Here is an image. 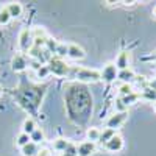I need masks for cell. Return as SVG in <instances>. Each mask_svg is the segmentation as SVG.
I'll return each mask as SVG.
<instances>
[{"instance_id":"obj_18","label":"cell","mask_w":156,"mask_h":156,"mask_svg":"<svg viewBox=\"0 0 156 156\" xmlns=\"http://www.w3.org/2000/svg\"><path fill=\"white\" fill-rule=\"evenodd\" d=\"M139 98H140V94H139V92H133V94H129V95H126V97H120L122 103H123L126 108H128L129 105H133V103H136Z\"/></svg>"},{"instance_id":"obj_1","label":"cell","mask_w":156,"mask_h":156,"mask_svg":"<svg viewBox=\"0 0 156 156\" xmlns=\"http://www.w3.org/2000/svg\"><path fill=\"white\" fill-rule=\"evenodd\" d=\"M48 69H50V73H53L56 76H66L69 73V66L66 64V61H62L61 58L55 56V58H50L48 61Z\"/></svg>"},{"instance_id":"obj_5","label":"cell","mask_w":156,"mask_h":156,"mask_svg":"<svg viewBox=\"0 0 156 156\" xmlns=\"http://www.w3.org/2000/svg\"><path fill=\"white\" fill-rule=\"evenodd\" d=\"M28 66V61H27V56L22 55V53H16L11 59V67L14 72H23Z\"/></svg>"},{"instance_id":"obj_20","label":"cell","mask_w":156,"mask_h":156,"mask_svg":"<svg viewBox=\"0 0 156 156\" xmlns=\"http://www.w3.org/2000/svg\"><path fill=\"white\" fill-rule=\"evenodd\" d=\"M140 94V92H139ZM142 98H145V100H150V101H156V90L151 89V87H145L144 90H142V94H140Z\"/></svg>"},{"instance_id":"obj_8","label":"cell","mask_w":156,"mask_h":156,"mask_svg":"<svg viewBox=\"0 0 156 156\" xmlns=\"http://www.w3.org/2000/svg\"><path fill=\"white\" fill-rule=\"evenodd\" d=\"M67 56L70 59L78 61V59H83L86 56V53L78 44H67Z\"/></svg>"},{"instance_id":"obj_3","label":"cell","mask_w":156,"mask_h":156,"mask_svg":"<svg viewBox=\"0 0 156 156\" xmlns=\"http://www.w3.org/2000/svg\"><path fill=\"white\" fill-rule=\"evenodd\" d=\"M19 48L22 51H28L31 47H33V34H31V30L28 28H23L19 34Z\"/></svg>"},{"instance_id":"obj_7","label":"cell","mask_w":156,"mask_h":156,"mask_svg":"<svg viewBox=\"0 0 156 156\" xmlns=\"http://www.w3.org/2000/svg\"><path fill=\"white\" fill-rule=\"evenodd\" d=\"M95 151V142L84 140L76 145V156H90Z\"/></svg>"},{"instance_id":"obj_28","label":"cell","mask_w":156,"mask_h":156,"mask_svg":"<svg viewBox=\"0 0 156 156\" xmlns=\"http://www.w3.org/2000/svg\"><path fill=\"white\" fill-rule=\"evenodd\" d=\"M115 103H117V112H126V109H128V108H126V106L123 105V103H122V100H120V98L117 100Z\"/></svg>"},{"instance_id":"obj_9","label":"cell","mask_w":156,"mask_h":156,"mask_svg":"<svg viewBox=\"0 0 156 156\" xmlns=\"http://www.w3.org/2000/svg\"><path fill=\"white\" fill-rule=\"evenodd\" d=\"M105 147H106V150H108V151H112V153L120 151V150L123 148V139H122V136L115 134L111 140H108V142H106Z\"/></svg>"},{"instance_id":"obj_15","label":"cell","mask_w":156,"mask_h":156,"mask_svg":"<svg viewBox=\"0 0 156 156\" xmlns=\"http://www.w3.org/2000/svg\"><path fill=\"white\" fill-rule=\"evenodd\" d=\"M36 128H37V126H36V122L31 119V117H28V119H25V122H23V125H22V133H25V134L30 136Z\"/></svg>"},{"instance_id":"obj_4","label":"cell","mask_w":156,"mask_h":156,"mask_svg":"<svg viewBox=\"0 0 156 156\" xmlns=\"http://www.w3.org/2000/svg\"><path fill=\"white\" fill-rule=\"evenodd\" d=\"M117 73H119V70H117L115 64H112V62H108L106 66L100 70L101 80H103V81H106V83H112V81H115V80H117Z\"/></svg>"},{"instance_id":"obj_10","label":"cell","mask_w":156,"mask_h":156,"mask_svg":"<svg viewBox=\"0 0 156 156\" xmlns=\"http://www.w3.org/2000/svg\"><path fill=\"white\" fill-rule=\"evenodd\" d=\"M115 67H117V70L129 69V55L126 53V51H122V53L117 56V59H115Z\"/></svg>"},{"instance_id":"obj_34","label":"cell","mask_w":156,"mask_h":156,"mask_svg":"<svg viewBox=\"0 0 156 156\" xmlns=\"http://www.w3.org/2000/svg\"><path fill=\"white\" fill-rule=\"evenodd\" d=\"M0 94H2V89H0Z\"/></svg>"},{"instance_id":"obj_11","label":"cell","mask_w":156,"mask_h":156,"mask_svg":"<svg viewBox=\"0 0 156 156\" xmlns=\"http://www.w3.org/2000/svg\"><path fill=\"white\" fill-rule=\"evenodd\" d=\"M6 9H8V12H9L11 19H19V17L22 16V12H23V8H22V5H20L19 2H11V3L6 6Z\"/></svg>"},{"instance_id":"obj_19","label":"cell","mask_w":156,"mask_h":156,"mask_svg":"<svg viewBox=\"0 0 156 156\" xmlns=\"http://www.w3.org/2000/svg\"><path fill=\"white\" fill-rule=\"evenodd\" d=\"M44 139H45V136H44V131H42L41 128H36L34 131L30 134V140L34 142V144H41Z\"/></svg>"},{"instance_id":"obj_31","label":"cell","mask_w":156,"mask_h":156,"mask_svg":"<svg viewBox=\"0 0 156 156\" xmlns=\"http://www.w3.org/2000/svg\"><path fill=\"white\" fill-rule=\"evenodd\" d=\"M153 109H154V112H156V101L153 103Z\"/></svg>"},{"instance_id":"obj_27","label":"cell","mask_w":156,"mask_h":156,"mask_svg":"<svg viewBox=\"0 0 156 156\" xmlns=\"http://www.w3.org/2000/svg\"><path fill=\"white\" fill-rule=\"evenodd\" d=\"M36 156H53V151H51L50 148H39Z\"/></svg>"},{"instance_id":"obj_32","label":"cell","mask_w":156,"mask_h":156,"mask_svg":"<svg viewBox=\"0 0 156 156\" xmlns=\"http://www.w3.org/2000/svg\"><path fill=\"white\" fill-rule=\"evenodd\" d=\"M62 156H70V154H66V153H62Z\"/></svg>"},{"instance_id":"obj_13","label":"cell","mask_w":156,"mask_h":156,"mask_svg":"<svg viewBox=\"0 0 156 156\" xmlns=\"http://www.w3.org/2000/svg\"><path fill=\"white\" fill-rule=\"evenodd\" d=\"M70 145V142L67 139H62V137H58L53 140V150L55 151H59V153H64Z\"/></svg>"},{"instance_id":"obj_21","label":"cell","mask_w":156,"mask_h":156,"mask_svg":"<svg viewBox=\"0 0 156 156\" xmlns=\"http://www.w3.org/2000/svg\"><path fill=\"white\" fill-rule=\"evenodd\" d=\"M48 75H50L48 66H45V64H41V66H39V69L36 70V78H39V80H45Z\"/></svg>"},{"instance_id":"obj_2","label":"cell","mask_w":156,"mask_h":156,"mask_svg":"<svg viewBox=\"0 0 156 156\" xmlns=\"http://www.w3.org/2000/svg\"><path fill=\"white\" fill-rule=\"evenodd\" d=\"M75 78H76V80H80V81H86V83H94V81L101 80V76H100V72H98V70L84 69V67L75 69Z\"/></svg>"},{"instance_id":"obj_25","label":"cell","mask_w":156,"mask_h":156,"mask_svg":"<svg viewBox=\"0 0 156 156\" xmlns=\"http://www.w3.org/2000/svg\"><path fill=\"white\" fill-rule=\"evenodd\" d=\"M55 53L58 55V58L67 56V45H66V44H58V47H56V51H55Z\"/></svg>"},{"instance_id":"obj_30","label":"cell","mask_w":156,"mask_h":156,"mask_svg":"<svg viewBox=\"0 0 156 156\" xmlns=\"http://www.w3.org/2000/svg\"><path fill=\"white\" fill-rule=\"evenodd\" d=\"M153 16H156V6L153 8Z\"/></svg>"},{"instance_id":"obj_23","label":"cell","mask_w":156,"mask_h":156,"mask_svg":"<svg viewBox=\"0 0 156 156\" xmlns=\"http://www.w3.org/2000/svg\"><path fill=\"white\" fill-rule=\"evenodd\" d=\"M30 142H31V140H30V136H28V134H25V133H20V134L16 137V144H17L20 148H22L23 145L30 144Z\"/></svg>"},{"instance_id":"obj_16","label":"cell","mask_w":156,"mask_h":156,"mask_svg":"<svg viewBox=\"0 0 156 156\" xmlns=\"http://www.w3.org/2000/svg\"><path fill=\"white\" fill-rule=\"evenodd\" d=\"M100 129L98 128H95V126H90V128H87V131H86V137H87V140H90V142H97V140H100Z\"/></svg>"},{"instance_id":"obj_12","label":"cell","mask_w":156,"mask_h":156,"mask_svg":"<svg viewBox=\"0 0 156 156\" xmlns=\"http://www.w3.org/2000/svg\"><path fill=\"white\" fill-rule=\"evenodd\" d=\"M134 72L131 69H125V70H119V73H117V80H120L122 83H129L131 84V81H134Z\"/></svg>"},{"instance_id":"obj_24","label":"cell","mask_w":156,"mask_h":156,"mask_svg":"<svg viewBox=\"0 0 156 156\" xmlns=\"http://www.w3.org/2000/svg\"><path fill=\"white\" fill-rule=\"evenodd\" d=\"M11 22V16L6 8H2L0 9V25H8Z\"/></svg>"},{"instance_id":"obj_33","label":"cell","mask_w":156,"mask_h":156,"mask_svg":"<svg viewBox=\"0 0 156 156\" xmlns=\"http://www.w3.org/2000/svg\"><path fill=\"white\" fill-rule=\"evenodd\" d=\"M153 58H156V53H154V56H153Z\"/></svg>"},{"instance_id":"obj_29","label":"cell","mask_w":156,"mask_h":156,"mask_svg":"<svg viewBox=\"0 0 156 156\" xmlns=\"http://www.w3.org/2000/svg\"><path fill=\"white\" fill-rule=\"evenodd\" d=\"M150 87L156 90V78H153V81H150Z\"/></svg>"},{"instance_id":"obj_22","label":"cell","mask_w":156,"mask_h":156,"mask_svg":"<svg viewBox=\"0 0 156 156\" xmlns=\"http://www.w3.org/2000/svg\"><path fill=\"white\" fill-rule=\"evenodd\" d=\"M133 92H134V90H133V86L129 84V83H122L120 87H119V94H120V97H126V95L133 94Z\"/></svg>"},{"instance_id":"obj_26","label":"cell","mask_w":156,"mask_h":156,"mask_svg":"<svg viewBox=\"0 0 156 156\" xmlns=\"http://www.w3.org/2000/svg\"><path fill=\"white\" fill-rule=\"evenodd\" d=\"M58 44L59 42H56L55 41V39H47V42H45V45H47V48L50 50V51H53V53H55V51H56V47H58Z\"/></svg>"},{"instance_id":"obj_6","label":"cell","mask_w":156,"mask_h":156,"mask_svg":"<svg viewBox=\"0 0 156 156\" xmlns=\"http://www.w3.org/2000/svg\"><path fill=\"white\" fill-rule=\"evenodd\" d=\"M126 117H128V112H115V114H112L109 119L106 120V128H111V129L119 128L125 122Z\"/></svg>"},{"instance_id":"obj_14","label":"cell","mask_w":156,"mask_h":156,"mask_svg":"<svg viewBox=\"0 0 156 156\" xmlns=\"http://www.w3.org/2000/svg\"><path fill=\"white\" fill-rule=\"evenodd\" d=\"M20 150H22L23 156H36L37 151H39V147H37V144H34V142H30V144L23 145Z\"/></svg>"},{"instance_id":"obj_17","label":"cell","mask_w":156,"mask_h":156,"mask_svg":"<svg viewBox=\"0 0 156 156\" xmlns=\"http://www.w3.org/2000/svg\"><path fill=\"white\" fill-rule=\"evenodd\" d=\"M115 129H111V128H105L103 131L100 133V142H103V144H106L108 140H111L114 136H115Z\"/></svg>"}]
</instances>
